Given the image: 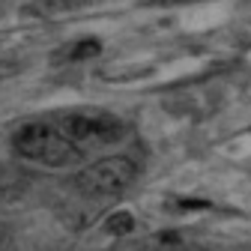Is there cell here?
<instances>
[{
  "mask_svg": "<svg viewBox=\"0 0 251 251\" xmlns=\"http://www.w3.org/2000/svg\"><path fill=\"white\" fill-rule=\"evenodd\" d=\"M12 147L21 159L39 162L48 168H66V165H75L81 159V150L57 129L54 120L51 123L36 120V123L21 126L12 138Z\"/></svg>",
  "mask_w": 251,
  "mask_h": 251,
  "instance_id": "6da1fadb",
  "label": "cell"
},
{
  "mask_svg": "<svg viewBox=\"0 0 251 251\" xmlns=\"http://www.w3.org/2000/svg\"><path fill=\"white\" fill-rule=\"evenodd\" d=\"M0 251H9V233H6V227H0Z\"/></svg>",
  "mask_w": 251,
  "mask_h": 251,
  "instance_id": "ba28073f",
  "label": "cell"
},
{
  "mask_svg": "<svg viewBox=\"0 0 251 251\" xmlns=\"http://www.w3.org/2000/svg\"><path fill=\"white\" fill-rule=\"evenodd\" d=\"M108 230L117 233V236H126V233L135 230V218H132L129 212H114V215L108 218Z\"/></svg>",
  "mask_w": 251,
  "mask_h": 251,
  "instance_id": "8992f818",
  "label": "cell"
},
{
  "mask_svg": "<svg viewBox=\"0 0 251 251\" xmlns=\"http://www.w3.org/2000/svg\"><path fill=\"white\" fill-rule=\"evenodd\" d=\"M12 72H18V66H15L12 60H3V57H0V78H3V75H12Z\"/></svg>",
  "mask_w": 251,
  "mask_h": 251,
  "instance_id": "52a82bcc",
  "label": "cell"
},
{
  "mask_svg": "<svg viewBox=\"0 0 251 251\" xmlns=\"http://www.w3.org/2000/svg\"><path fill=\"white\" fill-rule=\"evenodd\" d=\"M54 123L81 152L114 147L126 135V126L108 114H66V117H57Z\"/></svg>",
  "mask_w": 251,
  "mask_h": 251,
  "instance_id": "7a4b0ae2",
  "label": "cell"
},
{
  "mask_svg": "<svg viewBox=\"0 0 251 251\" xmlns=\"http://www.w3.org/2000/svg\"><path fill=\"white\" fill-rule=\"evenodd\" d=\"M21 192V179L9 171V168H3L0 165V201H6V198H15Z\"/></svg>",
  "mask_w": 251,
  "mask_h": 251,
  "instance_id": "5b68a950",
  "label": "cell"
},
{
  "mask_svg": "<svg viewBox=\"0 0 251 251\" xmlns=\"http://www.w3.org/2000/svg\"><path fill=\"white\" fill-rule=\"evenodd\" d=\"M99 54H102V42H99V39H81V42H75L72 48L63 51V57H66L69 63L93 60V57H99Z\"/></svg>",
  "mask_w": 251,
  "mask_h": 251,
  "instance_id": "277c9868",
  "label": "cell"
},
{
  "mask_svg": "<svg viewBox=\"0 0 251 251\" xmlns=\"http://www.w3.org/2000/svg\"><path fill=\"white\" fill-rule=\"evenodd\" d=\"M135 176H138L135 159H129V155H105V159L81 168L75 182L81 192L105 198V195H117L123 188H129L135 182Z\"/></svg>",
  "mask_w": 251,
  "mask_h": 251,
  "instance_id": "3957f363",
  "label": "cell"
}]
</instances>
